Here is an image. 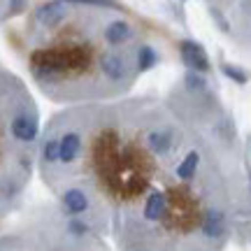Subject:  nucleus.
<instances>
[{"instance_id": "obj_1", "label": "nucleus", "mask_w": 251, "mask_h": 251, "mask_svg": "<svg viewBox=\"0 0 251 251\" xmlns=\"http://www.w3.org/2000/svg\"><path fill=\"white\" fill-rule=\"evenodd\" d=\"M156 61V49L112 0H49L26 28L28 75L65 107L126 98Z\"/></svg>"}, {"instance_id": "obj_2", "label": "nucleus", "mask_w": 251, "mask_h": 251, "mask_svg": "<svg viewBox=\"0 0 251 251\" xmlns=\"http://www.w3.org/2000/svg\"><path fill=\"white\" fill-rule=\"evenodd\" d=\"M40 135V107L28 84L0 65V216L30 179Z\"/></svg>"}, {"instance_id": "obj_3", "label": "nucleus", "mask_w": 251, "mask_h": 251, "mask_svg": "<svg viewBox=\"0 0 251 251\" xmlns=\"http://www.w3.org/2000/svg\"><path fill=\"white\" fill-rule=\"evenodd\" d=\"M216 26L251 56V0H205Z\"/></svg>"}, {"instance_id": "obj_4", "label": "nucleus", "mask_w": 251, "mask_h": 251, "mask_svg": "<svg viewBox=\"0 0 251 251\" xmlns=\"http://www.w3.org/2000/svg\"><path fill=\"white\" fill-rule=\"evenodd\" d=\"M181 56H184V61H186L191 72H207L209 70L207 56L202 54V49L198 45H193V42H184V45H181Z\"/></svg>"}, {"instance_id": "obj_5", "label": "nucleus", "mask_w": 251, "mask_h": 251, "mask_svg": "<svg viewBox=\"0 0 251 251\" xmlns=\"http://www.w3.org/2000/svg\"><path fill=\"white\" fill-rule=\"evenodd\" d=\"M24 2H26V0H0V24L7 21L9 17L19 14V12L24 9Z\"/></svg>"}]
</instances>
